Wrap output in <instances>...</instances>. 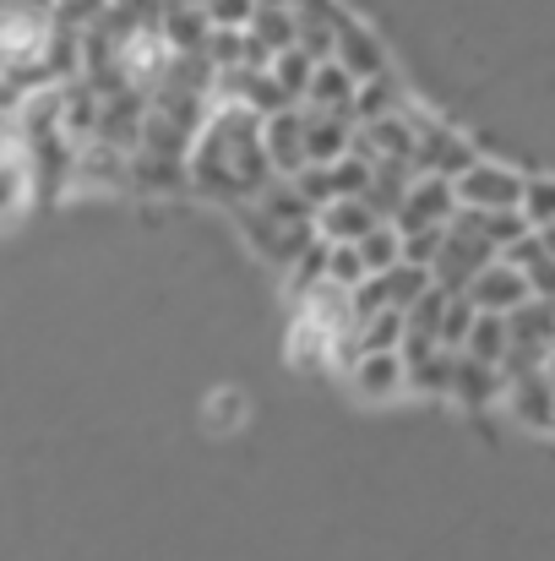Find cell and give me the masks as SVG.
<instances>
[{
    "mask_svg": "<svg viewBox=\"0 0 555 561\" xmlns=\"http://www.w3.org/2000/svg\"><path fill=\"white\" fill-rule=\"evenodd\" d=\"M256 110L229 104V99H207V115L185 148V191L207 196V202H251L256 191L273 181L262 137H256Z\"/></svg>",
    "mask_w": 555,
    "mask_h": 561,
    "instance_id": "cell-1",
    "label": "cell"
},
{
    "mask_svg": "<svg viewBox=\"0 0 555 561\" xmlns=\"http://www.w3.org/2000/svg\"><path fill=\"white\" fill-rule=\"evenodd\" d=\"M490 256H496V245L485 240L479 213H474V207H458V213L447 218V229H441L436 256H430V284H441L447 295H458V289H463Z\"/></svg>",
    "mask_w": 555,
    "mask_h": 561,
    "instance_id": "cell-2",
    "label": "cell"
},
{
    "mask_svg": "<svg viewBox=\"0 0 555 561\" xmlns=\"http://www.w3.org/2000/svg\"><path fill=\"white\" fill-rule=\"evenodd\" d=\"M496 409L523 425L529 436H555V392H551V366H529V371H501V392Z\"/></svg>",
    "mask_w": 555,
    "mask_h": 561,
    "instance_id": "cell-3",
    "label": "cell"
},
{
    "mask_svg": "<svg viewBox=\"0 0 555 561\" xmlns=\"http://www.w3.org/2000/svg\"><path fill=\"white\" fill-rule=\"evenodd\" d=\"M555 355V317L545 295H529L523 306L507 311V355L501 371H529V366H551Z\"/></svg>",
    "mask_w": 555,
    "mask_h": 561,
    "instance_id": "cell-4",
    "label": "cell"
},
{
    "mask_svg": "<svg viewBox=\"0 0 555 561\" xmlns=\"http://www.w3.org/2000/svg\"><path fill=\"white\" fill-rule=\"evenodd\" d=\"M229 213H234V224L245 229V245H251L262 262H273V267H289V262L316 240L311 218H305V224H284V218L262 213L256 202H229Z\"/></svg>",
    "mask_w": 555,
    "mask_h": 561,
    "instance_id": "cell-5",
    "label": "cell"
},
{
    "mask_svg": "<svg viewBox=\"0 0 555 561\" xmlns=\"http://www.w3.org/2000/svg\"><path fill=\"white\" fill-rule=\"evenodd\" d=\"M408 110V126H414V170H425V175H458L469 159H474V148H469V137L458 131V126H447V121H436V115H425L414 99L403 104Z\"/></svg>",
    "mask_w": 555,
    "mask_h": 561,
    "instance_id": "cell-6",
    "label": "cell"
},
{
    "mask_svg": "<svg viewBox=\"0 0 555 561\" xmlns=\"http://www.w3.org/2000/svg\"><path fill=\"white\" fill-rule=\"evenodd\" d=\"M518 191H523V170L496 164V159H479V153L452 175V196H458V207H474V213L518 207Z\"/></svg>",
    "mask_w": 555,
    "mask_h": 561,
    "instance_id": "cell-7",
    "label": "cell"
},
{
    "mask_svg": "<svg viewBox=\"0 0 555 561\" xmlns=\"http://www.w3.org/2000/svg\"><path fill=\"white\" fill-rule=\"evenodd\" d=\"M349 392L370 403V409H381V403H397V398H408L403 392V360H397V350H360L349 366Z\"/></svg>",
    "mask_w": 555,
    "mask_h": 561,
    "instance_id": "cell-8",
    "label": "cell"
},
{
    "mask_svg": "<svg viewBox=\"0 0 555 561\" xmlns=\"http://www.w3.org/2000/svg\"><path fill=\"white\" fill-rule=\"evenodd\" d=\"M452 355H458V350H441L436 339H403V344H397V360H403V392H414V398H447Z\"/></svg>",
    "mask_w": 555,
    "mask_h": 561,
    "instance_id": "cell-9",
    "label": "cell"
},
{
    "mask_svg": "<svg viewBox=\"0 0 555 561\" xmlns=\"http://www.w3.org/2000/svg\"><path fill=\"white\" fill-rule=\"evenodd\" d=\"M474 311H496V317H507L512 306H523L529 300V284H523V273L507 262V256H490L463 289H458Z\"/></svg>",
    "mask_w": 555,
    "mask_h": 561,
    "instance_id": "cell-10",
    "label": "cell"
},
{
    "mask_svg": "<svg viewBox=\"0 0 555 561\" xmlns=\"http://www.w3.org/2000/svg\"><path fill=\"white\" fill-rule=\"evenodd\" d=\"M452 213H458L452 181H447V175H425V170H414V175H408V191H403V202H397V213H392V224H397V229H419V224H447Z\"/></svg>",
    "mask_w": 555,
    "mask_h": 561,
    "instance_id": "cell-11",
    "label": "cell"
},
{
    "mask_svg": "<svg viewBox=\"0 0 555 561\" xmlns=\"http://www.w3.org/2000/svg\"><path fill=\"white\" fill-rule=\"evenodd\" d=\"M333 60L355 77V82H366V77H381V71H392V60H386V44H381V33H370L360 16H344L338 22V33H333Z\"/></svg>",
    "mask_w": 555,
    "mask_h": 561,
    "instance_id": "cell-12",
    "label": "cell"
},
{
    "mask_svg": "<svg viewBox=\"0 0 555 561\" xmlns=\"http://www.w3.org/2000/svg\"><path fill=\"white\" fill-rule=\"evenodd\" d=\"M496 392H501V366H485V360H474V355H452V381H447V398L458 403V409H469V414H485V409H496Z\"/></svg>",
    "mask_w": 555,
    "mask_h": 561,
    "instance_id": "cell-13",
    "label": "cell"
},
{
    "mask_svg": "<svg viewBox=\"0 0 555 561\" xmlns=\"http://www.w3.org/2000/svg\"><path fill=\"white\" fill-rule=\"evenodd\" d=\"M349 131H355V121H349V115H333V110H311V104H300V142H305V164H333L338 153H349Z\"/></svg>",
    "mask_w": 555,
    "mask_h": 561,
    "instance_id": "cell-14",
    "label": "cell"
},
{
    "mask_svg": "<svg viewBox=\"0 0 555 561\" xmlns=\"http://www.w3.org/2000/svg\"><path fill=\"white\" fill-rule=\"evenodd\" d=\"M496 256H507L518 273H523V284H529V295H555V262H551V229H529V234H518L507 251H496Z\"/></svg>",
    "mask_w": 555,
    "mask_h": 561,
    "instance_id": "cell-15",
    "label": "cell"
},
{
    "mask_svg": "<svg viewBox=\"0 0 555 561\" xmlns=\"http://www.w3.org/2000/svg\"><path fill=\"white\" fill-rule=\"evenodd\" d=\"M370 224H375V213L366 207V196H327L311 207L316 240H360Z\"/></svg>",
    "mask_w": 555,
    "mask_h": 561,
    "instance_id": "cell-16",
    "label": "cell"
},
{
    "mask_svg": "<svg viewBox=\"0 0 555 561\" xmlns=\"http://www.w3.org/2000/svg\"><path fill=\"white\" fill-rule=\"evenodd\" d=\"M300 104H311V110H333V115H349V104H355V77H349L333 55H322V60L311 66V82H305Z\"/></svg>",
    "mask_w": 555,
    "mask_h": 561,
    "instance_id": "cell-17",
    "label": "cell"
},
{
    "mask_svg": "<svg viewBox=\"0 0 555 561\" xmlns=\"http://www.w3.org/2000/svg\"><path fill=\"white\" fill-rule=\"evenodd\" d=\"M159 33L170 44V55H201L207 44V16L190 0H159Z\"/></svg>",
    "mask_w": 555,
    "mask_h": 561,
    "instance_id": "cell-18",
    "label": "cell"
},
{
    "mask_svg": "<svg viewBox=\"0 0 555 561\" xmlns=\"http://www.w3.org/2000/svg\"><path fill=\"white\" fill-rule=\"evenodd\" d=\"M33 202V175H27V159L22 148L0 142V229L22 218V207Z\"/></svg>",
    "mask_w": 555,
    "mask_h": 561,
    "instance_id": "cell-19",
    "label": "cell"
},
{
    "mask_svg": "<svg viewBox=\"0 0 555 561\" xmlns=\"http://www.w3.org/2000/svg\"><path fill=\"white\" fill-rule=\"evenodd\" d=\"M349 360L360 355V350H397L403 344V311H392V306H381V311H370V317H355V328H349Z\"/></svg>",
    "mask_w": 555,
    "mask_h": 561,
    "instance_id": "cell-20",
    "label": "cell"
},
{
    "mask_svg": "<svg viewBox=\"0 0 555 561\" xmlns=\"http://www.w3.org/2000/svg\"><path fill=\"white\" fill-rule=\"evenodd\" d=\"M245 420H251V398H245L240 387H212V392L201 398V425H207L212 436H234Z\"/></svg>",
    "mask_w": 555,
    "mask_h": 561,
    "instance_id": "cell-21",
    "label": "cell"
},
{
    "mask_svg": "<svg viewBox=\"0 0 555 561\" xmlns=\"http://www.w3.org/2000/svg\"><path fill=\"white\" fill-rule=\"evenodd\" d=\"M311 66H316V55H305L300 44H284V49L267 55V77L278 82V93H284L289 104H300V93H305V82H311Z\"/></svg>",
    "mask_w": 555,
    "mask_h": 561,
    "instance_id": "cell-22",
    "label": "cell"
},
{
    "mask_svg": "<svg viewBox=\"0 0 555 561\" xmlns=\"http://www.w3.org/2000/svg\"><path fill=\"white\" fill-rule=\"evenodd\" d=\"M458 350L474 355V360H485V366H501V355H507V317L474 311V322H469V333H463Z\"/></svg>",
    "mask_w": 555,
    "mask_h": 561,
    "instance_id": "cell-23",
    "label": "cell"
},
{
    "mask_svg": "<svg viewBox=\"0 0 555 561\" xmlns=\"http://www.w3.org/2000/svg\"><path fill=\"white\" fill-rule=\"evenodd\" d=\"M408 93H403V82L392 77V71H381V77H366V82H355V104H349V121H375V115H386V110H397Z\"/></svg>",
    "mask_w": 555,
    "mask_h": 561,
    "instance_id": "cell-24",
    "label": "cell"
},
{
    "mask_svg": "<svg viewBox=\"0 0 555 561\" xmlns=\"http://www.w3.org/2000/svg\"><path fill=\"white\" fill-rule=\"evenodd\" d=\"M245 33L273 55V49H284V44H294V11L289 5H251V16H245Z\"/></svg>",
    "mask_w": 555,
    "mask_h": 561,
    "instance_id": "cell-25",
    "label": "cell"
},
{
    "mask_svg": "<svg viewBox=\"0 0 555 561\" xmlns=\"http://www.w3.org/2000/svg\"><path fill=\"white\" fill-rule=\"evenodd\" d=\"M355 251H360V262H366V273H381V267H392L397 256H403V240H397V224L392 218H375L366 234L355 240Z\"/></svg>",
    "mask_w": 555,
    "mask_h": 561,
    "instance_id": "cell-26",
    "label": "cell"
},
{
    "mask_svg": "<svg viewBox=\"0 0 555 561\" xmlns=\"http://www.w3.org/2000/svg\"><path fill=\"white\" fill-rule=\"evenodd\" d=\"M518 213H523V224H529V229H551L555 224V181L551 175H523Z\"/></svg>",
    "mask_w": 555,
    "mask_h": 561,
    "instance_id": "cell-27",
    "label": "cell"
},
{
    "mask_svg": "<svg viewBox=\"0 0 555 561\" xmlns=\"http://www.w3.org/2000/svg\"><path fill=\"white\" fill-rule=\"evenodd\" d=\"M104 11H109V0H49V22L55 27H71V33L93 27Z\"/></svg>",
    "mask_w": 555,
    "mask_h": 561,
    "instance_id": "cell-28",
    "label": "cell"
},
{
    "mask_svg": "<svg viewBox=\"0 0 555 561\" xmlns=\"http://www.w3.org/2000/svg\"><path fill=\"white\" fill-rule=\"evenodd\" d=\"M469 322H474V306H469L463 295H447V311H441L436 344H441V350H458V344H463V333H469Z\"/></svg>",
    "mask_w": 555,
    "mask_h": 561,
    "instance_id": "cell-29",
    "label": "cell"
},
{
    "mask_svg": "<svg viewBox=\"0 0 555 561\" xmlns=\"http://www.w3.org/2000/svg\"><path fill=\"white\" fill-rule=\"evenodd\" d=\"M251 5L256 0H201V16H207V27H245Z\"/></svg>",
    "mask_w": 555,
    "mask_h": 561,
    "instance_id": "cell-30",
    "label": "cell"
},
{
    "mask_svg": "<svg viewBox=\"0 0 555 561\" xmlns=\"http://www.w3.org/2000/svg\"><path fill=\"white\" fill-rule=\"evenodd\" d=\"M5 126H11V110H5V99H0V142H5Z\"/></svg>",
    "mask_w": 555,
    "mask_h": 561,
    "instance_id": "cell-31",
    "label": "cell"
},
{
    "mask_svg": "<svg viewBox=\"0 0 555 561\" xmlns=\"http://www.w3.org/2000/svg\"><path fill=\"white\" fill-rule=\"evenodd\" d=\"M256 5H289V0H256Z\"/></svg>",
    "mask_w": 555,
    "mask_h": 561,
    "instance_id": "cell-32",
    "label": "cell"
},
{
    "mask_svg": "<svg viewBox=\"0 0 555 561\" xmlns=\"http://www.w3.org/2000/svg\"><path fill=\"white\" fill-rule=\"evenodd\" d=\"M11 5H16V0H0V16H5V11H11Z\"/></svg>",
    "mask_w": 555,
    "mask_h": 561,
    "instance_id": "cell-33",
    "label": "cell"
},
{
    "mask_svg": "<svg viewBox=\"0 0 555 561\" xmlns=\"http://www.w3.org/2000/svg\"><path fill=\"white\" fill-rule=\"evenodd\" d=\"M0 77H5V60H0Z\"/></svg>",
    "mask_w": 555,
    "mask_h": 561,
    "instance_id": "cell-34",
    "label": "cell"
}]
</instances>
